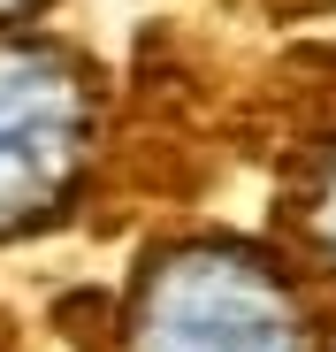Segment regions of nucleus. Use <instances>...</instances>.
<instances>
[{"label":"nucleus","instance_id":"1","mask_svg":"<svg viewBox=\"0 0 336 352\" xmlns=\"http://www.w3.org/2000/svg\"><path fill=\"white\" fill-rule=\"evenodd\" d=\"M99 92L69 46L0 38V238L62 222L84 192Z\"/></svg>","mask_w":336,"mask_h":352},{"label":"nucleus","instance_id":"2","mask_svg":"<svg viewBox=\"0 0 336 352\" xmlns=\"http://www.w3.org/2000/svg\"><path fill=\"white\" fill-rule=\"evenodd\" d=\"M130 352H306V322L260 253L191 238L138 276Z\"/></svg>","mask_w":336,"mask_h":352},{"label":"nucleus","instance_id":"3","mask_svg":"<svg viewBox=\"0 0 336 352\" xmlns=\"http://www.w3.org/2000/svg\"><path fill=\"white\" fill-rule=\"evenodd\" d=\"M306 238H313V253L336 268V153L313 168V184H306Z\"/></svg>","mask_w":336,"mask_h":352},{"label":"nucleus","instance_id":"4","mask_svg":"<svg viewBox=\"0 0 336 352\" xmlns=\"http://www.w3.org/2000/svg\"><path fill=\"white\" fill-rule=\"evenodd\" d=\"M31 8H46V0H0V23H16V16H31Z\"/></svg>","mask_w":336,"mask_h":352}]
</instances>
